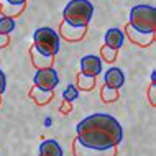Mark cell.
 <instances>
[{
    "label": "cell",
    "mask_w": 156,
    "mask_h": 156,
    "mask_svg": "<svg viewBox=\"0 0 156 156\" xmlns=\"http://www.w3.org/2000/svg\"><path fill=\"white\" fill-rule=\"evenodd\" d=\"M76 132L81 145L97 151L117 148L123 140L120 122L108 113H92L82 119L76 126Z\"/></svg>",
    "instance_id": "cell-1"
},
{
    "label": "cell",
    "mask_w": 156,
    "mask_h": 156,
    "mask_svg": "<svg viewBox=\"0 0 156 156\" xmlns=\"http://www.w3.org/2000/svg\"><path fill=\"white\" fill-rule=\"evenodd\" d=\"M27 3H20V5H15V3H10L7 0H0V13L2 16H7V18H15V16H20L22 12L25 10Z\"/></svg>",
    "instance_id": "cell-13"
},
{
    "label": "cell",
    "mask_w": 156,
    "mask_h": 156,
    "mask_svg": "<svg viewBox=\"0 0 156 156\" xmlns=\"http://www.w3.org/2000/svg\"><path fill=\"white\" fill-rule=\"evenodd\" d=\"M10 3H15V5H20V3H27V0H7Z\"/></svg>",
    "instance_id": "cell-25"
},
{
    "label": "cell",
    "mask_w": 156,
    "mask_h": 156,
    "mask_svg": "<svg viewBox=\"0 0 156 156\" xmlns=\"http://www.w3.org/2000/svg\"><path fill=\"white\" fill-rule=\"evenodd\" d=\"M79 97V89L76 86H67L64 90H62V99H64V102H73Z\"/></svg>",
    "instance_id": "cell-19"
},
{
    "label": "cell",
    "mask_w": 156,
    "mask_h": 156,
    "mask_svg": "<svg viewBox=\"0 0 156 156\" xmlns=\"http://www.w3.org/2000/svg\"><path fill=\"white\" fill-rule=\"evenodd\" d=\"M71 110H73V105H71L69 102H64V104L61 105V108H59L61 113H69Z\"/></svg>",
    "instance_id": "cell-24"
},
{
    "label": "cell",
    "mask_w": 156,
    "mask_h": 156,
    "mask_svg": "<svg viewBox=\"0 0 156 156\" xmlns=\"http://www.w3.org/2000/svg\"><path fill=\"white\" fill-rule=\"evenodd\" d=\"M30 58H31V64L40 69H48V67H53L54 64V56H44L40 51H36L35 46H30Z\"/></svg>",
    "instance_id": "cell-11"
},
{
    "label": "cell",
    "mask_w": 156,
    "mask_h": 156,
    "mask_svg": "<svg viewBox=\"0 0 156 156\" xmlns=\"http://www.w3.org/2000/svg\"><path fill=\"white\" fill-rule=\"evenodd\" d=\"M123 35L126 38H130V41L141 48H146V46H151L154 43V33H140L136 30H133L130 25H125V31Z\"/></svg>",
    "instance_id": "cell-8"
},
{
    "label": "cell",
    "mask_w": 156,
    "mask_h": 156,
    "mask_svg": "<svg viewBox=\"0 0 156 156\" xmlns=\"http://www.w3.org/2000/svg\"><path fill=\"white\" fill-rule=\"evenodd\" d=\"M148 97H150L151 107H154V105H156V86H154V84H151V86H150V89H148Z\"/></svg>",
    "instance_id": "cell-21"
},
{
    "label": "cell",
    "mask_w": 156,
    "mask_h": 156,
    "mask_svg": "<svg viewBox=\"0 0 156 156\" xmlns=\"http://www.w3.org/2000/svg\"><path fill=\"white\" fill-rule=\"evenodd\" d=\"M53 97H54V92L53 90H41V89H38V87H33V89L30 90V99L35 104H38V105L49 104Z\"/></svg>",
    "instance_id": "cell-15"
},
{
    "label": "cell",
    "mask_w": 156,
    "mask_h": 156,
    "mask_svg": "<svg viewBox=\"0 0 156 156\" xmlns=\"http://www.w3.org/2000/svg\"><path fill=\"white\" fill-rule=\"evenodd\" d=\"M102 73V59L95 54H87L81 59V74L97 77Z\"/></svg>",
    "instance_id": "cell-6"
},
{
    "label": "cell",
    "mask_w": 156,
    "mask_h": 156,
    "mask_svg": "<svg viewBox=\"0 0 156 156\" xmlns=\"http://www.w3.org/2000/svg\"><path fill=\"white\" fill-rule=\"evenodd\" d=\"M5 87H7V77H5V73L0 69V97L5 92Z\"/></svg>",
    "instance_id": "cell-22"
},
{
    "label": "cell",
    "mask_w": 156,
    "mask_h": 156,
    "mask_svg": "<svg viewBox=\"0 0 156 156\" xmlns=\"http://www.w3.org/2000/svg\"><path fill=\"white\" fill-rule=\"evenodd\" d=\"M128 25L140 33H154L156 30V8L151 5H135L130 10Z\"/></svg>",
    "instance_id": "cell-3"
},
{
    "label": "cell",
    "mask_w": 156,
    "mask_h": 156,
    "mask_svg": "<svg viewBox=\"0 0 156 156\" xmlns=\"http://www.w3.org/2000/svg\"><path fill=\"white\" fill-rule=\"evenodd\" d=\"M123 40H125V35L120 28H110V30L105 33V46L115 49V51H119L122 48Z\"/></svg>",
    "instance_id": "cell-12"
},
{
    "label": "cell",
    "mask_w": 156,
    "mask_h": 156,
    "mask_svg": "<svg viewBox=\"0 0 156 156\" xmlns=\"http://www.w3.org/2000/svg\"><path fill=\"white\" fill-rule=\"evenodd\" d=\"M123 84H125V74L122 73V69H119V67H110L105 73V87L119 90Z\"/></svg>",
    "instance_id": "cell-10"
},
{
    "label": "cell",
    "mask_w": 156,
    "mask_h": 156,
    "mask_svg": "<svg viewBox=\"0 0 156 156\" xmlns=\"http://www.w3.org/2000/svg\"><path fill=\"white\" fill-rule=\"evenodd\" d=\"M13 30H15V22H13V18L2 16V18H0V35H10Z\"/></svg>",
    "instance_id": "cell-18"
},
{
    "label": "cell",
    "mask_w": 156,
    "mask_h": 156,
    "mask_svg": "<svg viewBox=\"0 0 156 156\" xmlns=\"http://www.w3.org/2000/svg\"><path fill=\"white\" fill-rule=\"evenodd\" d=\"M154 82H156V71L151 73V84H154Z\"/></svg>",
    "instance_id": "cell-26"
},
{
    "label": "cell",
    "mask_w": 156,
    "mask_h": 156,
    "mask_svg": "<svg viewBox=\"0 0 156 156\" xmlns=\"http://www.w3.org/2000/svg\"><path fill=\"white\" fill-rule=\"evenodd\" d=\"M38 156H62V148L56 140H44L40 145Z\"/></svg>",
    "instance_id": "cell-14"
},
{
    "label": "cell",
    "mask_w": 156,
    "mask_h": 156,
    "mask_svg": "<svg viewBox=\"0 0 156 156\" xmlns=\"http://www.w3.org/2000/svg\"><path fill=\"white\" fill-rule=\"evenodd\" d=\"M0 104H2V97H0Z\"/></svg>",
    "instance_id": "cell-27"
},
{
    "label": "cell",
    "mask_w": 156,
    "mask_h": 156,
    "mask_svg": "<svg viewBox=\"0 0 156 156\" xmlns=\"http://www.w3.org/2000/svg\"><path fill=\"white\" fill-rule=\"evenodd\" d=\"M73 154L74 156H115L117 154V148H110V150H105V151H97L92 148H87L79 143V140L76 138L73 141Z\"/></svg>",
    "instance_id": "cell-9"
},
{
    "label": "cell",
    "mask_w": 156,
    "mask_h": 156,
    "mask_svg": "<svg viewBox=\"0 0 156 156\" xmlns=\"http://www.w3.org/2000/svg\"><path fill=\"white\" fill-rule=\"evenodd\" d=\"M59 35L56 30L48 27L38 28L33 35V46L36 51H40L44 56H56L59 51Z\"/></svg>",
    "instance_id": "cell-4"
},
{
    "label": "cell",
    "mask_w": 156,
    "mask_h": 156,
    "mask_svg": "<svg viewBox=\"0 0 156 156\" xmlns=\"http://www.w3.org/2000/svg\"><path fill=\"white\" fill-rule=\"evenodd\" d=\"M94 15V5L89 0H71L62 10V22L73 27H87Z\"/></svg>",
    "instance_id": "cell-2"
},
{
    "label": "cell",
    "mask_w": 156,
    "mask_h": 156,
    "mask_svg": "<svg viewBox=\"0 0 156 156\" xmlns=\"http://www.w3.org/2000/svg\"><path fill=\"white\" fill-rule=\"evenodd\" d=\"M33 82H35V87H38L41 90H53L59 84V77H58V73L53 67H48V69L36 71Z\"/></svg>",
    "instance_id": "cell-5"
},
{
    "label": "cell",
    "mask_w": 156,
    "mask_h": 156,
    "mask_svg": "<svg viewBox=\"0 0 156 156\" xmlns=\"http://www.w3.org/2000/svg\"><path fill=\"white\" fill-rule=\"evenodd\" d=\"M8 44H10V38H8V35H0V49L7 48Z\"/></svg>",
    "instance_id": "cell-23"
},
{
    "label": "cell",
    "mask_w": 156,
    "mask_h": 156,
    "mask_svg": "<svg viewBox=\"0 0 156 156\" xmlns=\"http://www.w3.org/2000/svg\"><path fill=\"white\" fill-rule=\"evenodd\" d=\"M87 33V27H73V25L66 23V22H61L59 25V38H64L66 41H81Z\"/></svg>",
    "instance_id": "cell-7"
},
{
    "label": "cell",
    "mask_w": 156,
    "mask_h": 156,
    "mask_svg": "<svg viewBox=\"0 0 156 156\" xmlns=\"http://www.w3.org/2000/svg\"><path fill=\"white\" fill-rule=\"evenodd\" d=\"M100 56H102V59H104V61H107V62H113V61L117 59V51L104 44L102 48H100Z\"/></svg>",
    "instance_id": "cell-20"
},
{
    "label": "cell",
    "mask_w": 156,
    "mask_h": 156,
    "mask_svg": "<svg viewBox=\"0 0 156 156\" xmlns=\"http://www.w3.org/2000/svg\"><path fill=\"white\" fill-rule=\"evenodd\" d=\"M95 84H97V77L84 76V74H81V73L77 74V89L89 92V90H92V89L95 87Z\"/></svg>",
    "instance_id": "cell-16"
},
{
    "label": "cell",
    "mask_w": 156,
    "mask_h": 156,
    "mask_svg": "<svg viewBox=\"0 0 156 156\" xmlns=\"http://www.w3.org/2000/svg\"><path fill=\"white\" fill-rule=\"evenodd\" d=\"M100 99H102L105 104L115 102V100H119V90L110 89V87H105V86H104L102 90H100Z\"/></svg>",
    "instance_id": "cell-17"
}]
</instances>
